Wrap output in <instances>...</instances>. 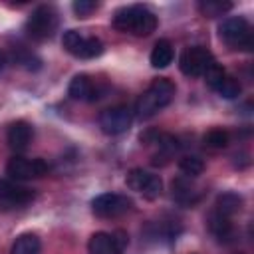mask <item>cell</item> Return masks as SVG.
<instances>
[{
    "mask_svg": "<svg viewBox=\"0 0 254 254\" xmlns=\"http://www.w3.org/2000/svg\"><path fill=\"white\" fill-rule=\"evenodd\" d=\"M175 97V83L167 77H157L153 83L139 95L135 103V115L139 119H151L163 111Z\"/></svg>",
    "mask_w": 254,
    "mask_h": 254,
    "instance_id": "6da1fadb",
    "label": "cell"
},
{
    "mask_svg": "<svg viewBox=\"0 0 254 254\" xmlns=\"http://www.w3.org/2000/svg\"><path fill=\"white\" fill-rule=\"evenodd\" d=\"M113 28L131 36H149L157 28V16L143 4L125 6L115 12Z\"/></svg>",
    "mask_w": 254,
    "mask_h": 254,
    "instance_id": "7a4b0ae2",
    "label": "cell"
},
{
    "mask_svg": "<svg viewBox=\"0 0 254 254\" xmlns=\"http://www.w3.org/2000/svg\"><path fill=\"white\" fill-rule=\"evenodd\" d=\"M218 36L232 50L250 52L252 46H254L252 28H250L248 20L242 18V16H228V18H224L220 22V26H218Z\"/></svg>",
    "mask_w": 254,
    "mask_h": 254,
    "instance_id": "3957f363",
    "label": "cell"
},
{
    "mask_svg": "<svg viewBox=\"0 0 254 254\" xmlns=\"http://www.w3.org/2000/svg\"><path fill=\"white\" fill-rule=\"evenodd\" d=\"M62 44L67 54L79 60H93L103 54V42L95 36H83L77 30H67L62 38Z\"/></svg>",
    "mask_w": 254,
    "mask_h": 254,
    "instance_id": "277c9868",
    "label": "cell"
},
{
    "mask_svg": "<svg viewBox=\"0 0 254 254\" xmlns=\"http://www.w3.org/2000/svg\"><path fill=\"white\" fill-rule=\"evenodd\" d=\"M26 30L34 40H48L58 30V12L54 6L42 4L28 16Z\"/></svg>",
    "mask_w": 254,
    "mask_h": 254,
    "instance_id": "5b68a950",
    "label": "cell"
},
{
    "mask_svg": "<svg viewBox=\"0 0 254 254\" xmlns=\"http://www.w3.org/2000/svg\"><path fill=\"white\" fill-rule=\"evenodd\" d=\"M133 208V200L127 194L103 192L91 200V210L99 218H117Z\"/></svg>",
    "mask_w": 254,
    "mask_h": 254,
    "instance_id": "8992f818",
    "label": "cell"
},
{
    "mask_svg": "<svg viewBox=\"0 0 254 254\" xmlns=\"http://www.w3.org/2000/svg\"><path fill=\"white\" fill-rule=\"evenodd\" d=\"M214 56L202 48V46H192V48H187L181 58H179V67L185 75L189 77H200L204 75V71L214 64Z\"/></svg>",
    "mask_w": 254,
    "mask_h": 254,
    "instance_id": "52a82bcc",
    "label": "cell"
},
{
    "mask_svg": "<svg viewBox=\"0 0 254 254\" xmlns=\"http://www.w3.org/2000/svg\"><path fill=\"white\" fill-rule=\"evenodd\" d=\"M50 171L44 159H26V157H12L6 165V175L12 181H32L40 179Z\"/></svg>",
    "mask_w": 254,
    "mask_h": 254,
    "instance_id": "ba28073f",
    "label": "cell"
},
{
    "mask_svg": "<svg viewBox=\"0 0 254 254\" xmlns=\"http://www.w3.org/2000/svg\"><path fill=\"white\" fill-rule=\"evenodd\" d=\"M125 183H127V187H129L131 190L143 194V196L149 198V200H155V198L161 194V190H163V181H161V177L155 175V173L143 171V169H133V171H129L127 177H125Z\"/></svg>",
    "mask_w": 254,
    "mask_h": 254,
    "instance_id": "9c48e42d",
    "label": "cell"
},
{
    "mask_svg": "<svg viewBox=\"0 0 254 254\" xmlns=\"http://www.w3.org/2000/svg\"><path fill=\"white\" fill-rule=\"evenodd\" d=\"M133 123V111L127 105H115L99 115V127L105 135H121Z\"/></svg>",
    "mask_w": 254,
    "mask_h": 254,
    "instance_id": "30bf717a",
    "label": "cell"
},
{
    "mask_svg": "<svg viewBox=\"0 0 254 254\" xmlns=\"http://www.w3.org/2000/svg\"><path fill=\"white\" fill-rule=\"evenodd\" d=\"M34 190L14 183V181H0V210H14L32 202Z\"/></svg>",
    "mask_w": 254,
    "mask_h": 254,
    "instance_id": "8fae6325",
    "label": "cell"
},
{
    "mask_svg": "<svg viewBox=\"0 0 254 254\" xmlns=\"http://www.w3.org/2000/svg\"><path fill=\"white\" fill-rule=\"evenodd\" d=\"M32 137H34L32 125H30L28 121H22V119L10 123L8 133H6V141H8V147H10L12 151H24V149L30 145Z\"/></svg>",
    "mask_w": 254,
    "mask_h": 254,
    "instance_id": "7c38bea8",
    "label": "cell"
},
{
    "mask_svg": "<svg viewBox=\"0 0 254 254\" xmlns=\"http://www.w3.org/2000/svg\"><path fill=\"white\" fill-rule=\"evenodd\" d=\"M87 252L89 254H121L123 248L119 246V242L115 240L113 234L95 232V234H91V238L87 242Z\"/></svg>",
    "mask_w": 254,
    "mask_h": 254,
    "instance_id": "4fadbf2b",
    "label": "cell"
},
{
    "mask_svg": "<svg viewBox=\"0 0 254 254\" xmlns=\"http://www.w3.org/2000/svg\"><path fill=\"white\" fill-rule=\"evenodd\" d=\"M206 226L210 230V234L218 240V242H228L234 234V228H232V222L228 216L220 214L218 210H212L206 218Z\"/></svg>",
    "mask_w": 254,
    "mask_h": 254,
    "instance_id": "5bb4252c",
    "label": "cell"
},
{
    "mask_svg": "<svg viewBox=\"0 0 254 254\" xmlns=\"http://www.w3.org/2000/svg\"><path fill=\"white\" fill-rule=\"evenodd\" d=\"M67 93L71 99H77V101H93L95 99V87H93L91 79L83 73L73 75V79L69 81Z\"/></svg>",
    "mask_w": 254,
    "mask_h": 254,
    "instance_id": "9a60e30c",
    "label": "cell"
},
{
    "mask_svg": "<svg viewBox=\"0 0 254 254\" xmlns=\"http://www.w3.org/2000/svg\"><path fill=\"white\" fill-rule=\"evenodd\" d=\"M171 190H173V198L179 202V204H194L198 200V190L190 185L189 179H175L173 185H171Z\"/></svg>",
    "mask_w": 254,
    "mask_h": 254,
    "instance_id": "2e32d148",
    "label": "cell"
},
{
    "mask_svg": "<svg viewBox=\"0 0 254 254\" xmlns=\"http://www.w3.org/2000/svg\"><path fill=\"white\" fill-rule=\"evenodd\" d=\"M173 58H175V50H173L171 42H169V40H159V42L153 46V50H151L149 62H151L153 67L163 69V67H167V65L173 62Z\"/></svg>",
    "mask_w": 254,
    "mask_h": 254,
    "instance_id": "e0dca14e",
    "label": "cell"
},
{
    "mask_svg": "<svg viewBox=\"0 0 254 254\" xmlns=\"http://www.w3.org/2000/svg\"><path fill=\"white\" fill-rule=\"evenodd\" d=\"M10 254H42V242L32 232L20 234L10 248Z\"/></svg>",
    "mask_w": 254,
    "mask_h": 254,
    "instance_id": "ac0fdd59",
    "label": "cell"
},
{
    "mask_svg": "<svg viewBox=\"0 0 254 254\" xmlns=\"http://www.w3.org/2000/svg\"><path fill=\"white\" fill-rule=\"evenodd\" d=\"M242 208V196L238 192H222L218 194L216 198V204H214V210H218L220 214L232 218L236 212H240Z\"/></svg>",
    "mask_w": 254,
    "mask_h": 254,
    "instance_id": "d6986e66",
    "label": "cell"
},
{
    "mask_svg": "<svg viewBox=\"0 0 254 254\" xmlns=\"http://www.w3.org/2000/svg\"><path fill=\"white\" fill-rule=\"evenodd\" d=\"M214 91H216L220 97H224V99H236V97L240 95V91H242V85H240V81H238L236 77L224 75V79L216 85Z\"/></svg>",
    "mask_w": 254,
    "mask_h": 254,
    "instance_id": "ffe728a7",
    "label": "cell"
},
{
    "mask_svg": "<svg viewBox=\"0 0 254 254\" xmlns=\"http://www.w3.org/2000/svg\"><path fill=\"white\" fill-rule=\"evenodd\" d=\"M179 169H181V173L185 175V177H198L202 171H204V163H202V159L200 157H194V155H185V157H181V161H179Z\"/></svg>",
    "mask_w": 254,
    "mask_h": 254,
    "instance_id": "44dd1931",
    "label": "cell"
},
{
    "mask_svg": "<svg viewBox=\"0 0 254 254\" xmlns=\"http://www.w3.org/2000/svg\"><path fill=\"white\" fill-rule=\"evenodd\" d=\"M230 8H232L230 2H220V0H202V2H198L200 14H202V16H208V18L222 16V14H226Z\"/></svg>",
    "mask_w": 254,
    "mask_h": 254,
    "instance_id": "7402d4cb",
    "label": "cell"
},
{
    "mask_svg": "<svg viewBox=\"0 0 254 254\" xmlns=\"http://www.w3.org/2000/svg\"><path fill=\"white\" fill-rule=\"evenodd\" d=\"M228 133L224 129H210L206 135H204V145L210 147V149H224L228 145Z\"/></svg>",
    "mask_w": 254,
    "mask_h": 254,
    "instance_id": "603a6c76",
    "label": "cell"
},
{
    "mask_svg": "<svg viewBox=\"0 0 254 254\" xmlns=\"http://www.w3.org/2000/svg\"><path fill=\"white\" fill-rule=\"evenodd\" d=\"M224 75H226V71L222 69V65H218V64L214 62V64L204 71V75H202V77H204V81H206V85H208V87L216 89V85L224 79Z\"/></svg>",
    "mask_w": 254,
    "mask_h": 254,
    "instance_id": "cb8c5ba5",
    "label": "cell"
},
{
    "mask_svg": "<svg viewBox=\"0 0 254 254\" xmlns=\"http://www.w3.org/2000/svg\"><path fill=\"white\" fill-rule=\"evenodd\" d=\"M73 12L77 14V18H87L95 8H97V2H91V0H77L73 2Z\"/></svg>",
    "mask_w": 254,
    "mask_h": 254,
    "instance_id": "d4e9b609",
    "label": "cell"
},
{
    "mask_svg": "<svg viewBox=\"0 0 254 254\" xmlns=\"http://www.w3.org/2000/svg\"><path fill=\"white\" fill-rule=\"evenodd\" d=\"M4 65H6V58H4V54H0V71L4 69Z\"/></svg>",
    "mask_w": 254,
    "mask_h": 254,
    "instance_id": "484cf974",
    "label": "cell"
}]
</instances>
